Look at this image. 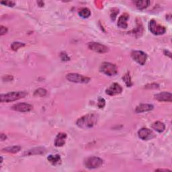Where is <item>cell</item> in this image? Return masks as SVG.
I'll use <instances>...</instances> for the list:
<instances>
[{"mask_svg": "<svg viewBox=\"0 0 172 172\" xmlns=\"http://www.w3.org/2000/svg\"><path fill=\"white\" fill-rule=\"evenodd\" d=\"M98 123V116L95 114H88L79 118L76 124L81 129H91Z\"/></svg>", "mask_w": 172, "mask_h": 172, "instance_id": "6da1fadb", "label": "cell"}, {"mask_svg": "<svg viewBox=\"0 0 172 172\" xmlns=\"http://www.w3.org/2000/svg\"><path fill=\"white\" fill-rule=\"evenodd\" d=\"M28 93L25 91L9 92L0 96V100H1V102L2 103H8L16 101L18 99H20L21 98H24V97H26Z\"/></svg>", "mask_w": 172, "mask_h": 172, "instance_id": "7a4b0ae2", "label": "cell"}, {"mask_svg": "<svg viewBox=\"0 0 172 172\" xmlns=\"http://www.w3.org/2000/svg\"><path fill=\"white\" fill-rule=\"evenodd\" d=\"M100 71L108 76H114L118 73L116 65L111 62H104L101 65Z\"/></svg>", "mask_w": 172, "mask_h": 172, "instance_id": "3957f363", "label": "cell"}, {"mask_svg": "<svg viewBox=\"0 0 172 172\" xmlns=\"http://www.w3.org/2000/svg\"><path fill=\"white\" fill-rule=\"evenodd\" d=\"M149 29L152 34L155 35H162L166 32V29L164 26H161L155 20H150L149 23Z\"/></svg>", "mask_w": 172, "mask_h": 172, "instance_id": "277c9868", "label": "cell"}, {"mask_svg": "<svg viewBox=\"0 0 172 172\" xmlns=\"http://www.w3.org/2000/svg\"><path fill=\"white\" fill-rule=\"evenodd\" d=\"M104 164V161L101 158L98 157H89L87 158L84 161V165L89 170L98 168Z\"/></svg>", "mask_w": 172, "mask_h": 172, "instance_id": "5b68a950", "label": "cell"}, {"mask_svg": "<svg viewBox=\"0 0 172 172\" xmlns=\"http://www.w3.org/2000/svg\"><path fill=\"white\" fill-rule=\"evenodd\" d=\"M66 79L73 83H87L90 81V78L88 77L83 76L82 75L71 73H68L66 76Z\"/></svg>", "mask_w": 172, "mask_h": 172, "instance_id": "8992f818", "label": "cell"}, {"mask_svg": "<svg viewBox=\"0 0 172 172\" xmlns=\"http://www.w3.org/2000/svg\"><path fill=\"white\" fill-rule=\"evenodd\" d=\"M131 57L134 61L140 65H144L147 60V55L141 51H133L131 52Z\"/></svg>", "mask_w": 172, "mask_h": 172, "instance_id": "52a82bcc", "label": "cell"}, {"mask_svg": "<svg viewBox=\"0 0 172 172\" xmlns=\"http://www.w3.org/2000/svg\"><path fill=\"white\" fill-rule=\"evenodd\" d=\"M88 48L92 51H95L98 53H106L108 51V48L107 46L102 45L99 42H92L88 44Z\"/></svg>", "mask_w": 172, "mask_h": 172, "instance_id": "ba28073f", "label": "cell"}, {"mask_svg": "<svg viewBox=\"0 0 172 172\" xmlns=\"http://www.w3.org/2000/svg\"><path fill=\"white\" fill-rule=\"evenodd\" d=\"M123 92V87L117 83H114L106 90V93L108 96H114L120 94Z\"/></svg>", "mask_w": 172, "mask_h": 172, "instance_id": "9c48e42d", "label": "cell"}, {"mask_svg": "<svg viewBox=\"0 0 172 172\" xmlns=\"http://www.w3.org/2000/svg\"><path fill=\"white\" fill-rule=\"evenodd\" d=\"M138 136L140 139L143 140H148L153 139L155 137L152 131L147 128H142L138 131Z\"/></svg>", "mask_w": 172, "mask_h": 172, "instance_id": "30bf717a", "label": "cell"}, {"mask_svg": "<svg viewBox=\"0 0 172 172\" xmlns=\"http://www.w3.org/2000/svg\"><path fill=\"white\" fill-rule=\"evenodd\" d=\"M33 106L27 103H19L14 105L12 107V110L20 112H28L32 110Z\"/></svg>", "mask_w": 172, "mask_h": 172, "instance_id": "8fae6325", "label": "cell"}, {"mask_svg": "<svg viewBox=\"0 0 172 172\" xmlns=\"http://www.w3.org/2000/svg\"><path fill=\"white\" fill-rule=\"evenodd\" d=\"M155 99L160 102H170L172 100V95L169 92H161L155 95Z\"/></svg>", "mask_w": 172, "mask_h": 172, "instance_id": "7c38bea8", "label": "cell"}, {"mask_svg": "<svg viewBox=\"0 0 172 172\" xmlns=\"http://www.w3.org/2000/svg\"><path fill=\"white\" fill-rule=\"evenodd\" d=\"M67 139V134L60 133L57 134L55 140V145L56 147H62L65 144V140Z\"/></svg>", "mask_w": 172, "mask_h": 172, "instance_id": "4fadbf2b", "label": "cell"}, {"mask_svg": "<svg viewBox=\"0 0 172 172\" xmlns=\"http://www.w3.org/2000/svg\"><path fill=\"white\" fill-rule=\"evenodd\" d=\"M129 18V15L127 14H124L120 16V18H118V21L117 25L120 28V29H126L128 27V24L127 21Z\"/></svg>", "mask_w": 172, "mask_h": 172, "instance_id": "5bb4252c", "label": "cell"}, {"mask_svg": "<svg viewBox=\"0 0 172 172\" xmlns=\"http://www.w3.org/2000/svg\"><path fill=\"white\" fill-rule=\"evenodd\" d=\"M153 109V106L148 104H142L137 106L135 112L137 113H142V112L151 111Z\"/></svg>", "mask_w": 172, "mask_h": 172, "instance_id": "9a60e30c", "label": "cell"}, {"mask_svg": "<svg viewBox=\"0 0 172 172\" xmlns=\"http://www.w3.org/2000/svg\"><path fill=\"white\" fill-rule=\"evenodd\" d=\"M46 149L43 147H35L30 149L24 153V155H40L45 153Z\"/></svg>", "mask_w": 172, "mask_h": 172, "instance_id": "2e32d148", "label": "cell"}, {"mask_svg": "<svg viewBox=\"0 0 172 172\" xmlns=\"http://www.w3.org/2000/svg\"><path fill=\"white\" fill-rule=\"evenodd\" d=\"M133 3L135 4L136 7L139 9V10H144V9L147 8L149 6L150 2L147 0H142V1H134Z\"/></svg>", "mask_w": 172, "mask_h": 172, "instance_id": "e0dca14e", "label": "cell"}, {"mask_svg": "<svg viewBox=\"0 0 172 172\" xmlns=\"http://www.w3.org/2000/svg\"><path fill=\"white\" fill-rule=\"evenodd\" d=\"M152 128L153 129H154L158 133H162L165 130V126L164 123H161V122L157 121L155 122V123L152 124Z\"/></svg>", "mask_w": 172, "mask_h": 172, "instance_id": "ac0fdd59", "label": "cell"}, {"mask_svg": "<svg viewBox=\"0 0 172 172\" xmlns=\"http://www.w3.org/2000/svg\"><path fill=\"white\" fill-rule=\"evenodd\" d=\"M47 159L51 164L54 165L59 164L61 161V159L59 155H50L47 157Z\"/></svg>", "mask_w": 172, "mask_h": 172, "instance_id": "d6986e66", "label": "cell"}, {"mask_svg": "<svg viewBox=\"0 0 172 172\" xmlns=\"http://www.w3.org/2000/svg\"><path fill=\"white\" fill-rule=\"evenodd\" d=\"M78 14H79L81 18H87L91 15V11L87 8H82L79 10Z\"/></svg>", "mask_w": 172, "mask_h": 172, "instance_id": "ffe728a7", "label": "cell"}, {"mask_svg": "<svg viewBox=\"0 0 172 172\" xmlns=\"http://www.w3.org/2000/svg\"><path fill=\"white\" fill-rule=\"evenodd\" d=\"M20 150H21L20 146H12V147H6L5 149H3L2 151L11 153H15L19 152Z\"/></svg>", "mask_w": 172, "mask_h": 172, "instance_id": "44dd1931", "label": "cell"}, {"mask_svg": "<svg viewBox=\"0 0 172 172\" xmlns=\"http://www.w3.org/2000/svg\"><path fill=\"white\" fill-rule=\"evenodd\" d=\"M123 79L124 80V83L127 87H131L133 86V82L132 81H131V77L129 72H127V73L124 75L123 77Z\"/></svg>", "mask_w": 172, "mask_h": 172, "instance_id": "7402d4cb", "label": "cell"}, {"mask_svg": "<svg viewBox=\"0 0 172 172\" xmlns=\"http://www.w3.org/2000/svg\"><path fill=\"white\" fill-rule=\"evenodd\" d=\"M25 46V44L23 42H14L11 45V48L14 51H18V49L20 48H22Z\"/></svg>", "mask_w": 172, "mask_h": 172, "instance_id": "603a6c76", "label": "cell"}, {"mask_svg": "<svg viewBox=\"0 0 172 172\" xmlns=\"http://www.w3.org/2000/svg\"><path fill=\"white\" fill-rule=\"evenodd\" d=\"M46 95V90L43 88H39L36 89L34 93V96H38V97H44Z\"/></svg>", "mask_w": 172, "mask_h": 172, "instance_id": "cb8c5ba5", "label": "cell"}, {"mask_svg": "<svg viewBox=\"0 0 172 172\" xmlns=\"http://www.w3.org/2000/svg\"><path fill=\"white\" fill-rule=\"evenodd\" d=\"M106 105V101L104 98H98V106L99 108H103Z\"/></svg>", "mask_w": 172, "mask_h": 172, "instance_id": "d4e9b609", "label": "cell"}, {"mask_svg": "<svg viewBox=\"0 0 172 172\" xmlns=\"http://www.w3.org/2000/svg\"><path fill=\"white\" fill-rule=\"evenodd\" d=\"M1 4H4L8 7H14L15 5V2L12 1H4V2H1Z\"/></svg>", "mask_w": 172, "mask_h": 172, "instance_id": "484cf974", "label": "cell"}, {"mask_svg": "<svg viewBox=\"0 0 172 172\" xmlns=\"http://www.w3.org/2000/svg\"><path fill=\"white\" fill-rule=\"evenodd\" d=\"M158 87H159V85L156 83H151L149 84V85H147L145 86V88L147 89H156L158 88Z\"/></svg>", "mask_w": 172, "mask_h": 172, "instance_id": "4316f807", "label": "cell"}, {"mask_svg": "<svg viewBox=\"0 0 172 172\" xmlns=\"http://www.w3.org/2000/svg\"><path fill=\"white\" fill-rule=\"evenodd\" d=\"M8 32V29L3 26H1V28H0V35L3 36L4 34H6Z\"/></svg>", "mask_w": 172, "mask_h": 172, "instance_id": "83f0119b", "label": "cell"}, {"mask_svg": "<svg viewBox=\"0 0 172 172\" xmlns=\"http://www.w3.org/2000/svg\"><path fill=\"white\" fill-rule=\"evenodd\" d=\"M61 57L62 61H69L70 59L66 53H63V52H62L61 54Z\"/></svg>", "mask_w": 172, "mask_h": 172, "instance_id": "f1b7e54d", "label": "cell"}, {"mask_svg": "<svg viewBox=\"0 0 172 172\" xmlns=\"http://www.w3.org/2000/svg\"><path fill=\"white\" fill-rule=\"evenodd\" d=\"M4 78L5 81H11L13 79V77L11 76H5V77H3V79H4Z\"/></svg>", "mask_w": 172, "mask_h": 172, "instance_id": "f546056e", "label": "cell"}, {"mask_svg": "<svg viewBox=\"0 0 172 172\" xmlns=\"http://www.w3.org/2000/svg\"><path fill=\"white\" fill-rule=\"evenodd\" d=\"M6 138H7V137H6L5 134H3V133L1 134V140H2V141H3V140H5L6 139Z\"/></svg>", "mask_w": 172, "mask_h": 172, "instance_id": "4dcf8cb0", "label": "cell"}, {"mask_svg": "<svg viewBox=\"0 0 172 172\" xmlns=\"http://www.w3.org/2000/svg\"><path fill=\"white\" fill-rule=\"evenodd\" d=\"M164 53H166V54H165V55H168L169 57L171 58V52H169L168 51H164Z\"/></svg>", "mask_w": 172, "mask_h": 172, "instance_id": "1f68e13d", "label": "cell"}, {"mask_svg": "<svg viewBox=\"0 0 172 172\" xmlns=\"http://www.w3.org/2000/svg\"><path fill=\"white\" fill-rule=\"evenodd\" d=\"M156 171H170V170H157Z\"/></svg>", "mask_w": 172, "mask_h": 172, "instance_id": "d6a6232c", "label": "cell"}]
</instances>
